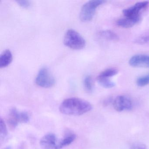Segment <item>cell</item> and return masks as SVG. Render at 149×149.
Instances as JSON below:
<instances>
[{
  "label": "cell",
  "instance_id": "cell-1",
  "mask_svg": "<svg viewBox=\"0 0 149 149\" xmlns=\"http://www.w3.org/2000/svg\"><path fill=\"white\" fill-rule=\"evenodd\" d=\"M92 109L90 103L77 97L65 99L59 106L61 113L69 116H80L90 111Z\"/></svg>",
  "mask_w": 149,
  "mask_h": 149
},
{
  "label": "cell",
  "instance_id": "cell-2",
  "mask_svg": "<svg viewBox=\"0 0 149 149\" xmlns=\"http://www.w3.org/2000/svg\"><path fill=\"white\" fill-rule=\"evenodd\" d=\"M63 43L69 48L79 50L85 47L86 41L77 31L73 29H69L65 33Z\"/></svg>",
  "mask_w": 149,
  "mask_h": 149
},
{
  "label": "cell",
  "instance_id": "cell-3",
  "mask_svg": "<svg viewBox=\"0 0 149 149\" xmlns=\"http://www.w3.org/2000/svg\"><path fill=\"white\" fill-rule=\"evenodd\" d=\"M105 2L102 0H92L84 4L80 11V19L82 22L91 20L95 15L97 8Z\"/></svg>",
  "mask_w": 149,
  "mask_h": 149
},
{
  "label": "cell",
  "instance_id": "cell-4",
  "mask_svg": "<svg viewBox=\"0 0 149 149\" xmlns=\"http://www.w3.org/2000/svg\"><path fill=\"white\" fill-rule=\"evenodd\" d=\"M30 117L26 111L20 112L15 108H13L9 111L8 117V123L9 127L14 130L19 123H26L29 121Z\"/></svg>",
  "mask_w": 149,
  "mask_h": 149
},
{
  "label": "cell",
  "instance_id": "cell-5",
  "mask_svg": "<svg viewBox=\"0 0 149 149\" xmlns=\"http://www.w3.org/2000/svg\"><path fill=\"white\" fill-rule=\"evenodd\" d=\"M36 84L42 88H49L55 84L54 77L47 68H42L39 70L35 79Z\"/></svg>",
  "mask_w": 149,
  "mask_h": 149
},
{
  "label": "cell",
  "instance_id": "cell-6",
  "mask_svg": "<svg viewBox=\"0 0 149 149\" xmlns=\"http://www.w3.org/2000/svg\"><path fill=\"white\" fill-rule=\"evenodd\" d=\"M149 2L147 1H141L136 3L132 6L124 9L123 11L125 17L135 18L140 16V12L141 10L146 8L149 5Z\"/></svg>",
  "mask_w": 149,
  "mask_h": 149
},
{
  "label": "cell",
  "instance_id": "cell-7",
  "mask_svg": "<svg viewBox=\"0 0 149 149\" xmlns=\"http://www.w3.org/2000/svg\"><path fill=\"white\" fill-rule=\"evenodd\" d=\"M59 141L54 133H49L42 137L40 145L42 149H58Z\"/></svg>",
  "mask_w": 149,
  "mask_h": 149
},
{
  "label": "cell",
  "instance_id": "cell-8",
  "mask_svg": "<svg viewBox=\"0 0 149 149\" xmlns=\"http://www.w3.org/2000/svg\"><path fill=\"white\" fill-rule=\"evenodd\" d=\"M114 109L118 111H122L124 110H130L132 107V103L130 98L125 96L117 97L113 102Z\"/></svg>",
  "mask_w": 149,
  "mask_h": 149
},
{
  "label": "cell",
  "instance_id": "cell-9",
  "mask_svg": "<svg viewBox=\"0 0 149 149\" xmlns=\"http://www.w3.org/2000/svg\"><path fill=\"white\" fill-rule=\"evenodd\" d=\"M129 64L134 68H149V55L139 54L130 59Z\"/></svg>",
  "mask_w": 149,
  "mask_h": 149
},
{
  "label": "cell",
  "instance_id": "cell-10",
  "mask_svg": "<svg viewBox=\"0 0 149 149\" xmlns=\"http://www.w3.org/2000/svg\"><path fill=\"white\" fill-rule=\"evenodd\" d=\"M141 17H135V18H130L125 17L121 19L117 22L118 26L124 28H129L132 27L136 24H137L140 21Z\"/></svg>",
  "mask_w": 149,
  "mask_h": 149
},
{
  "label": "cell",
  "instance_id": "cell-11",
  "mask_svg": "<svg viewBox=\"0 0 149 149\" xmlns=\"http://www.w3.org/2000/svg\"><path fill=\"white\" fill-rule=\"evenodd\" d=\"M13 55L9 49L4 50L0 55V68H5L8 67L12 63Z\"/></svg>",
  "mask_w": 149,
  "mask_h": 149
},
{
  "label": "cell",
  "instance_id": "cell-12",
  "mask_svg": "<svg viewBox=\"0 0 149 149\" xmlns=\"http://www.w3.org/2000/svg\"><path fill=\"white\" fill-rule=\"evenodd\" d=\"M76 138V136L74 134H70L67 135L64 138L61 139L59 142L58 149H61L65 146L70 145Z\"/></svg>",
  "mask_w": 149,
  "mask_h": 149
},
{
  "label": "cell",
  "instance_id": "cell-13",
  "mask_svg": "<svg viewBox=\"0 0 149 149\" xmlns=\"http://www.w3.org/2000/svg\"><path fill=\"white\" fill-rule=\"evenodd\" d=\"M100 35L104 39L113 41H117L119 39L118 36L111 30H106L101 31L100 33Z\"/></svg>",
  "mask_w": 149,
  "mask_h": 149
},
{
  "label": "cell",
  "instance_id": "cell-14",
  "mask_svg": "<svg viewBox=\"0 0 149 149\" xmlns=\"http://www.w3.org/2000/svg\"><path fill=\"white\" fill-rule=\"evenodd\" d=\"M97 81L98 83L103 88H110L115 86V83L109 80V78L97 77Z\"/></svg>",
  "mask_w": 149,
  "mask_h": 149
},
{
  "label": "cell",
  "instance_id": "cell-15",
  "mask_svg": "<svg viewBox=\"0 0 149 149\" xmlns=\"http://www.w3.org/2000/svg\"><path fill=\"white\" fill-rule=\"evenodd\" d=\"M83 84L85 91L88 93L92 92L93 90V83L91 77L89 75L85 77L84 80Z\"/></svg>",
  "mask_w": 149,
  "mask_h": 149
},
{
  "label": "cell",
  "instance_id": "cell-16",
  "mask_svg": "<svg viewBox=\"0 0 149 149\" xmlns=\"http://www.w3.org/2000/svg\"><path fill=\"white\" fill-rule=\"evenodd\" d=\"M118 71L116 69H108L100 73V74L98 76L104 77V78H109V77H112L118 74Z\"/></svg>",
  "mask_w": 149,
  "mask_h": 149
},
{
  "label": "cell",
  "instance_id": "cell-17",
  "mask_svg": "<svg viewBox=\"0 0 149 149\" xmlns=\"http://www.w3.org/2000/svg\"><path fill=\"white\" fill-rule=\"evenodd\" d=\"M136 84L139 87H144L149 84V74L138 78Z\"/></svg>",
  "mask_w": 149,
  "mask_h": 149
},
{
  "label": "cell",
  "instance_id": "cell-18",
  "mask_svg": "<svg viewBox=\"0 0 149 149\" xmlns=\"http://www.w3.org/2000/svg\"><path fill=\"white\" fill-rule=\"evenodd\" d=\"M8 135V130L6 123L2 118L0 119V136L1 137L5 138Z\"/></svg>",
  "mask_w": 149,
  "mask_h": 149
},
{
  "label": "cell",
  "instance_id": "cell-19",
  "mask_svg": "<svg viewBox=\"0 0 149 149\" xmlns=\"http://www.w3.org/2000/svg\"><path fill=\"white\" fill-rule=\"evenodd\" d=\"M136 42L138 44H143L149 42V36H141L136 40Z\"/></svg>",
  "mask_w": 149,
  "mask_h": 149
},
{
  "label": "cell",
  "instance_id": "cell-20",
  "mask_svg": "<svg viewBox=\"0 0 149 149\" xmlns=\"http://www.w3.org/2000/svg\"><path fill=\"white\" fill-rule=\"evenodd\" d=\"M16 2L20 6L24 8H28L31 5V2L29 1H18Z\"/></svg>",
  "mask_w": 149,
  "mask_h": 149
},
{
  "label": "cell",
  "instance_id": "cell-21",
  "mask_svg": "<svg viewBox=\"0 0 149 149\" xmlns=\"http://www.w3.org/2000/svg\"><path fill=\"white\" fill-rule=\"evenodd\" d=\"M131 149H146V146L142 144H136L132 146Z\"/></svg>",
  "mask_w": 149,
  "mask_h": 149
},
{
  "label": "cell",
  "instance_id": "cell-22",
  "mask_svg": "<svg viewBox=\"0 0 149 149\" xmlns=\"http://www.w3.org/2000/svg\"><path fill=\"white\" fill-rule=\"evenodd\" d=\"M4 149H12V148L10 146H8V147H7L6 148H5Z\"/></svg>",
  "mask_w": 149,
  "mask_h": 149
}]
</instances>
